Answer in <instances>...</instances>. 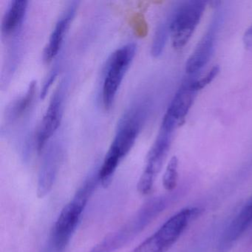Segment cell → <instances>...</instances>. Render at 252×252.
Returning a JSON list of instances; mask_svg holds the SVG:
<instances>
[{"label": "cell", "mask_w": 252, "mask_h": 252, "mask_svg": "<svg viewBox=\"0 0 252 252\" xmlns=\"http://www.w3.org/2000/svg\"><path fill=\"white\" fill-rule=\"evenodd\" d=\"M145 117L144 106L138 105L129 109L121 119L111 145L98 170V179L102 187L110 185L121 161L132 150Z\"/></svg>", "instance_id": "cell-1"}, {"label": "cell", "mask_w": 252, "mask_h": 252, "mask_svg": "<svg viewBox=\"0 0 252 252\" xmlns=\"http://www.w3.org/2000/svg\"><path fill=\"white\" fill-rule=\"evenodd\" d=\"M98 184V172H94L85 180L73 199L62 209L50 234L47 252H63L66 249Z\"/></svg>", "instance_id": "cell-2"}, {"label": "cell", "mask_w": 252, "mask_h": 252, "mask_svg": "<svg viewBox=\"0 0 252 252\" xmlns=\"http://www.w3.org/2000/svg\"><path fill=\"white\" fill-rule=\"evenodd\" d=\"M169 199L170 197L166 195L153 197L144 203L123 226L106 236L90 252H116L120 250L164 211Z\"/></svg>", "instance_id": "cell-3"}, {"label": "cell", "mask_w": 252, "mask_h": 252, "mask_svg": "<svg viewBox=\"0 0 252 252\" xmlns=\"http://www.w3.org/2000/svg\"><path fill=\"white\" fill-rule=\"evenodd\" d=\"M200 214L198 208H186L169 218L153 235L131 252H166L181 237L191 221Z\"/></svg>", "instance_id": "cell-4"}, {"label": "cell", "mask_w": 252, "mask_h": 252, "mask_svg": "<svg viewBox=\"0 0 252 252\" xmlns=\"http://www.w3.org/2000/svg\"><path fill=\"white\" fill-rule=\"evenodd\" d=\"M136 49V45L129 42L118 48L109 58L104 72L101 94L106 110H110L113 106L125 74L135 57Z\"/></svg>", "instance_id": "cell-5"}, {"label": "cell", "mask_w": 252, "mask_h": 252, "mask_svg": "<svg viewBox=\"0 0 252 252\" xmlns=\"http://www.w3.org/2000/svg\"><path fill=\"white\" fill-rule=\"evenodd\" d=\"M206 2L190 0L181 4L169 18L172 45L176 49L184 48L191 39L206 9Z\"/></svg>", "instance_id": "cell-6"}, {"label": "cell", "mask_w": 252, "mask_h": 252, "mask_svg": "<svg viewBox=\"0 0 252 252\" xmlns=\"http://www.w3.org/2000/svg\"><path fill=\"white\" fill-rule=\"evenodd\" d=\"M172 134L173 132L160 128L157 138L148 153L145 168L138 181L137 188L140 194L147 195L153 190L156 177L161 169L170 148Z\"/></svg>", "instance_id": "cell-7"}, {"label": "cell", "mask_w": 252, "mask_h": 252, "mask_svg": "<svg viewBox=\"0 0 252 252\" xmlns=\"http://www.w3.org/2000/svg\"><path fill=\"white\" fill-rule=\"evenodd\" d=\"M195 78H189L183 82L163 116L161 129L173 132L182 123L188 114L195 98L197 91L194 88Z\"/></svg>", "instance_id": "cell-8"}, {"label": "cell", "mask_w": 252, "mask_h": 252, "mask_svg": "<svg viewBox=\"0 0 252 252\" xmlns=\"http://www.w3.org/2000/svg\"><path fill=\"white\" fill-rule=\"evenodd\" d=\"M64 82H61L50 101L48 109L42 118L36 134V149L43 150L61 125L64 98Z\"/></svg>", "instance_id": "cell-9"}, {"label": "cell", "mask_w": 252, "mask_h": 252, "mask_svg": "<svg viewBox=\"0 0 252 252\" xmlns=\"http://www.w3.org/2000/svg\"><path fill=\"white\" fill-rule=\"evenodd\" d=\"M221 17L216 14L209 25L194 51L186 63V72L189 76H196L207 64L215 50Z\"/></svg>", "instance_id": "cell-10"}, {"label": "cell", "mask_w": 252, "mask_h": 252, "mask_svg": "<svg viewBox=\"0 0 252 252\" xmlns=\"http://www.w3.org/2000/svg\"><path fill=\"white\" fill-rule=\"evenodd\" d=\"M63 160V153L58 146L48 150L42 160L37 183V195L43 198L54 187Z\"/></svg>", "instance_id": "cell-11"}, {"label": "cell", "mask_w": 252, "mask_h": 252, "mask_svg": "<svg viewBox=\"0 0 252 252\" xmlns=\"http://www.w3.org/2000/svg\"><path fill=\"white\" fill-rule=\"evenodd\" d=\"M77 6V2H72L56 23L44 49L43 60L45 63H50L58 55L70 23L74 18Z\"/></svg>", "instance_id": "cell-12"}, {"label": "cell", "mask_w": 252, "mask_h": 252, "mask_svg": "<svg viewBox=\"0 0 252 252\" xmlns=\"http://www.w3.org/2000/svg\"><path fill=\"white\" fill-rule=\"evenodd\" d=\"M252 223V200L248 203L225 228L219 242V250H229Z\"/></svg>", "instance_id": "cell-13"}, {"label": "cell", "mask_w": 252, "mask_h": 252, "mask_svg": "<svg viewBox=\"0 0 252 252\" xmlns=\"http://www.w3.org/2000/svg\"><path fill=\"white\" fill-rule=\"evenodd\" d=\"M29 1L14 0L8 4L2 17L1 32L4 37H11L21 29L27 14Z\"/></svg>", "instance_id": "cell-14"}, {"label": "cell", "mask_w": 252, "mask_h": 252, "mask_svg": "<svg viewBox=\"0 0 252 252\" xmlns=\"http://www.w3.org/2000/svg\"><path fill=\"white\" fill-rule=\"evenodd\" d=\"M36 91V82H32L27 91L11 103L6 112V119L10 123L17 122L23 117L32 107Z\"/></svg>", "instance_id": "cell-15"}, {"label": "cell", "mask_w": 252, "mask_h": 252, "mask_svg": "<svg viewBox=\"0 0 252 252\" xmlns=\"http://www.w3.org/2000/svg\"><path fill=\"white\" fill-rule=\"evenodd\" d=\"M170 34L169 31V19L159 24L152 45V54L153 57H158L161 55L167 41L168 36Z\"/></svg>", "instance_id": "cell-16"}, {"label": "cell", "mask_w": 252, "mask_h": 252, "mask_svg": "<svg viewBox=\"0 0 252 252\" xmlns=\"http://www.w3.org/2000/svg\"><path fill=\"white\" fill-rule=\"evenodd\" d=\"M178 158L176 156H173L168 163L163 176V186L165 189L167 191H173L178 185Z\"/></svg>", "instance_id": "cell-17"}, {"label": "cell", "mask_w": 252, "mask_h": 252, "mask_svg": "<svg viewBox=\"0 0 252 252\" xmlns=\"http://www.w3.org/2000/svg\"><path fill=\"white\" fill-rule=\"evenodd\" d=\"M220 72V67L218 66H215L211 69L210 71L200 79H196L194 82V88L197 92L200 90L206 88L208 85L211 83L215 79Z\"/></svg>", "instance_id": "cell-18"}, {"label": "cell", "mask_w": 252, "mask_h": 252, "mask_svg": "<svg viewBox=\"0 0 252 252\" xmlns=\"http://www.w3.org/2000/svg\"><path fill=\"white\" fill-rule=\"evenodd\" d=\"M243 43L247 49H252V26L245 32L243 36Z\"/></svg>", "instance_id": "cell-19"}]
</instances>
